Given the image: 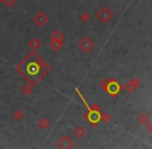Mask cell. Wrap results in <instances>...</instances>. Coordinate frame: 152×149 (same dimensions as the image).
I'll list each match as a JSON object with an SVG mask.
<instances>
[{
    "label": "cell",
    "mask_w": 152,
    "mask_h": 149,
    "mask_svg": "<svg viewBox=\"0 0 152 149\" xmlns=\"http://www.w3.org/2000/svg\"><path fill=\"white\" fill-rule=\"evenodd\" d=\"M15 70L28 84L36 86L50 72L51 67L37 54L36 51L32 50L15 67Z\"/></svg>",
    "instance_id": "cell-1"
},
{
    "label": "cell",
    "mask_w": 152,
    "mask_h": 149,
    "mask_svg": "<svg viewBox=\"0 0 152 149\" xmlns=\"http://www.w3.org/2000/svg\"><path fill=\"white\" fill-rule=\"evenodd\" d=\"M28 46H29L33 51H36V50H39V48H41V41L39 37H32L29 41V43H28Z\"/></svg>",
    "instance_id": "cell-5"
},
{
    "label": "cell",
    "mask_w": 152,
    "mask_h": 149,
    "mask_svg": "<svg viewBox=\"0 0 152 149\" xmlns=\"http://www.w3.org/2000/svg\"><path fill=\"white\" fill-rule=\"evenodd\" d=\"M13 117H14V119L17 120V121H20V120H22L23 117H24V112H23L21 109H17L14 113H13Z\"/></svg>",
    "instance_id": "cell-9"
},
{
    "label": "cell",
    "mask_w": 152,
    "mask_h": 149,
    "mask_svg": "<svg viewBox=\"0 0 152 149\" xmlns=\"http://www.w3.org/2000/svg\"><path fill=\"white\" fill-rule=\"evenodd\" d=\"M22 94L25 95V96H30L32 93L34 92L33 86L30 85V84H25V85L22 87Z\"/></svg>",
    "instance_id": "cell-6"
},
{
    "label": "cell",
    "mask_w": 152,
    "mask_h": 149,
    "mask_svg": "<svg viewBox=\"0 0 152 149\" xmlns=\"http://www.w3.org/2000/svg\"><path fill=\"white\" fill-rule=\"evenodd\" d=\"M2 3H4L6 7L11 8V7H14L15 5H16L17 0H2Z\"/></svg>",
    "instance_id": "cell-10"
},
{
    "label": "cell",
    "mask_w": 152,
    "mask_h": 149,
    "mask_svg": "<svg viewBox=\"0 0 152 149\" xmlns=\"http://www.w3.org/2000/svg\"><path fill=\"white\" fill-rule=\"evenodd\" d=\"M75 135L80 138V137H82V136L84 135V131H83V129H82L81 127H78V129H75Z\"/></svg>",
    "instance_id": "cell-11"
},
{
    "label": "cell",
    "mask_w": 152,
    "mask_h": 149,
    "mask_svg": "<svg viewBox=\"0 0 152 149\" xmlns=\"http://www.w3.org/2000/svg\"><path fill=\"white\" fill-rule=\"evenodd\" d=\"M33 21L39 27H45L46 25H47V23L49 22V17L43 11H39V13L33 17Z\"/></svg>",
    "instance_id": "cell-2"
},
{
    "label": "cell",
    "mask_w": 152,
    "mask_h": 149,
    "mask_svg": "<svg viewBox=\"0 0 152 149\" xmlns=\"http://www.w3.org/2000/svg\"><path fill=\"white\" fill-rule=\"evenodd\" d=\"M50 39H61V41H63L64 34L59 30H55L52 34H50Z\"/></svg>",
    "instance_id": "cell-8"
},
{
    "label": "cell",
    "mask_w": 152,
    "mask_h": 149,
    "mask_svg": "<svg viewBox=\"0 0 152 149\" xmlns=\"http://www.w3.org/2000/svg\"><path fill=\"white\" fill-rule=\"evenodd\" d=\"M37 125L41 129H47L49 127H50V120L48 119L47 117H41V119L39 120L37 122Z\"/></svg>",
    "instance_id": "cell-7"
},
{
    "label": "cell",
    "mask_w": 152,
    "mask_h": 149,
    "mask_svg": "<svg viewBox=\"0 0 152 149\" xmlns=\"http://www.w3.org/2000/svg\"><path fill=\"white\" fill-rule=\"evenodd\" d=\"M0 2H2V0H0Z\"/></svg>",
    "instance_id": "cell-12"
},
{
    "label": "cell",
    "mask_w": 152,
    "mask_h": 149,
    "mask_svg": "<svg viewBox=\"0 0 152 149\" xmlns=\"http://www.w3.org/2000/svg\"><path fill=\"white\" fill-rule=\"evenodd\" d=\"M64 43L61 39H50V43H49V46H50L51 49L54 51V52H58L62 49Z\"/></svg>",
    "instance_id": "cell-4"
},
{
    "label": "cell",
    "mask_w": 152,
    "mask_h": 149,
    "mask_svg": "<svg viewBox=\"0 0 152 149\" xmlns=\"http://www.w3.org/2000/svg\"><path fill=\"white\" fill-rule=\"evenodd\" d=\"M74 146V143L73 141L71 140L69 137L67 136H63L58 143H57V147H59V148H71V147Z\"/></svg>",
    "instance_id": "cell-3"
}]
</instances>
